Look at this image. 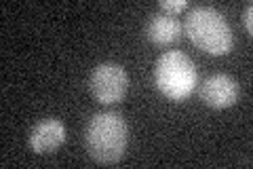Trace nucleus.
<instances>
[{
  "instance_id": "f257e3e1",
  "label": "nucleus",
  "mask_w": 253,
  "mask_h": 169,
  "mask_svg": "<svg viewBox=\"0 0 253 169\" xmlns=\"http://www.w3.org/2000/svg\"><path fill=\"white\" fill-rule=\"evenodd\" d=\"M126 144H129V125L118 112L104 110L89 118L84 129V146L97 163L121 161Z\"/></svg>"
},
{
  "instance_id": "f03ea898",
  "label": "nucleus",
  "mask_w": 253,
  "mask_h": 169,
  "mask_svg": "<svg viewBox=\"0 0 253 169\" xmlns=\"http://www.w3.org/2000/svg\"><path fill=\"white\" fill-rule=\"evenodd\" d=\"M184 30L194 47L209 55H224L234 47L230 23L217 9L209 4H199L190 9L184 21Z\"/></svg>"
},
{
  "instance_id": "7ed1b4c3",
  "label": "nucleus",
  "mask_w": 253,
  "mask_h": 169,
  "mask_svg": "<svg viewBox=\"0 0 253 169\" xmlns=\"http://www.w3.org/2000/svg\"><path fill=\"white\" fill-rule=\"evenodd\" d=\"M154 83L158 91L171 100H186L199 83L194 61L181 51H167L156 59Z\"/></svg>"
},
{
  "instance_id": "20e7f679",
  "label": "nucleus",
  "mask_w": 253,
  "mask_h": 169,
  "mask_svg": "<svg viewBox=\"0 0 253 169\" xmlns=\"http://www.w3.org/2000/svg\"><path fill=\"white\" fill-rule=\"evenodd\" d=\"M89 89L99 104H116L125 98L129 89V74L116 61H104L93 68L89 78Z\"/></svg>"
},
{
  "instance_id": "39448f33",
  "label": "nucleus",
  "mask_w": 253,
  "mask_h": 169,
  "mask_svg": "<svg viewBox=\"0 0 253 169\" xmlns=\"http://www.w3.org/2000/svg\"><path fill=\"white\" fill-rule=\"evenodd\" d=\"M241 93L239 83L226 72H215L201 85V100L211 108H230Z\"/></svg>"
},
{
  "instance_id": "423d86ee",
  "label": "nucleus",
  "mask_w": 253,
  "mask_h": 169,
  "mask_svg": "<svg viewBox=\"0 0 253 169\" xmlns=\"http://www.w3.org/2000/svg\"><path fill=\"white\" fill-rule=\"evenodd\" d=\"M66 142V125L59 118H42L30 131V148L36 155H46Z\"/></svg>"
},
{
  "instance_id": "0eeeda50",
  "label": "nucleus",
  "mask_w": 253,
  "mask_h": 169,
  "mask_svg": "<svg viewBox=\"0 0 253 169\" xmlns=\"http://www.w3.org/2000/svg\"><path fill=\"white\" fill-rule=\"evenodd\" d=\"M146 34L154 45H171V43H177L181 36V23L177 21L175 15L154 13L148 19Z\"/></svg>"
},
{
  "instance_id": "6e6552de",
  "label": "nucleus",
  "mask_w": 253,
  "mask_h": 169,
  "mask_svg": "<svg viewBox=\"0 0 253 169\" xmlns=\"http://www.w3.org/2000/svg\"><path fill=\"white\" fill-rule=\"evenodd\" d=\"M161 9H163V13L175 15V13H181L184 9H188V0H161Z\"/></svg>"
},
{
  "instance_id": "1a4fd4ad",
  "label": "nucleus",
  "mask_w": 253,
  "mask_h": 169,
  "mask_svg": "<svg viewBox=\"0 0 253 169\" xmlns=\"http://www.w3.org/2000/svg\"><path fill=\"white\" fill-rule=\"evenodd\" d=\"M253 4L249 2L247 6H245V13H243V23H245V28H247V32H249V34H251V32H253Z\"/></svg>"
}]
</instances>
